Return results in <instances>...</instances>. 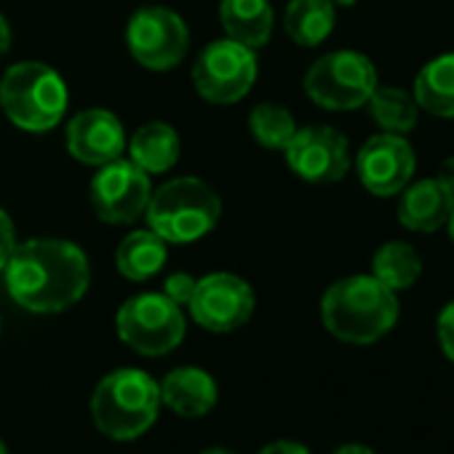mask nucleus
<instances>
[{"mask_svg":"<svg viewBox=\"0 0 454 454\" xmlns=\"http://www.w3.org/2000/svg\"><path fill=\"white\" fill-rule=\"evenodd\" d=\"M337 22V9L332 0H289L284 14V30L286 35L305 49L321 46Z\"/></svg>","mask_w":454,"mask_h":454,"instance_id":"nucleus-21","label":"nucleus"},{"mask_svg":"<svg viewBox=\"0 0 454 454\" xmlns=\"http://www.w3.org/2000/svg\"><path fill=\"white\" fill-rule=\"evenodd\" d=\"M0 454H9V451H6V446H4V441H0Z\"/></svg>","mask_w":454,"mask_h":454,"instance_id":"nucleus-35","label":"nucleus"},{"mask_svg":"<svg viewBox=\"0 0 454 454\" xmlns=\"http://www.w3.org/2000/svg\"><path fill=\"white\" fill-rule=\"evenodd\" d=\"M203 454H233V451H227V449H206Z\"/></svg>","mask_w":454,"mask_h":454,"instance_id":"nucleus-34","label":"nucleus"},{"mask_svg":"<svg viewBox=\"0 0 454 454\" xmlns=\"http://www.w3.org/2000/svg\"><path fill=\"white\" fill-rule=\"evenodd\" d=\"M435 337H438V345L443 350V356L454 364V300L438 313V321H435Z\"/></svg>","mask_w":454,"mask_h":454,"instance_id":"nucleus-25","label":"nucleus"},{"mask_svg":"<svg viewBox=\"0 0 454 454\" xmlns=\"http://www.w3.org/2000/svg\"><path fill=\"white\" fill-rule=\"evenodd\" d=\"M414 168L417 158L403 134H377L356 155L358 179L377 198L398 195L411 182Z\"/></svg>","mask_w":454,"mask_h":454,"instance_id":"nucleus-13","label":"nucleus"},{"mask_svg":"<svg viewBox=\"0 0 454 454\" xmlns=\"http://www.w3.org/2000/svg\"><path fill=\"white\" fill-rule=\"evenodd\" d=\"M260 454H310V449L302 446L300 441H273Z\"/></svg>","mask_w":454,"mask_h":454,"instance_id":"nucleus-28","label":"nucleus"},{"mask_svg":"<svg viewBox=\"0 0 454 454\" xmlns=\"http://www.w3.org/2000/svg\"><path fill=\"white\" fill-rule=\"evenodd\" d=\"M219 22L227 38L257 51L268 46L276 25V14L270 0H222Z\"/></svg>","mask_w":454,"mask_h":454,"instance_id":"nucleus-17","label":"nucleus"},{"mask_svg":"<svg viewBox=\"0 0 454 454\" xmlns=\"http://www.w3.org/2000/svg\"><path fill=\"white\" fill-rule=\"evenodd\" d=\"M14 249H17L14 222H12V216H9L4 208H0V273L6 270V265H9V260H12Z\"/></svg>","mask_w":454,"mask_h":454,"instance_id":"nucleus-27","label":"nucleus"},{"mask_svg":"<svg viewBox=\"0 0 454 454\" xmlns=\"http://www.w3.org/2000/svg\"><path fill=\"white\" fill-rule=\"evenodd\" d=\"M449 236H451V244H454V208H451V216H449Z\"/></svg>","mask_w":454,"mask_h":454,"instance_id":"nucleus-33","label":"nucleus"},{"mask_svg":"<svg viewBox=\"0 0 454 454\" xmlns=\"http://www.w3.org/2000/svg\"><path fill=\"white\" fill-rule=\"evenodd\" d=\"M438 179L454 192V158H449V160H443V166H441V174H438Z\"/></svg>","mask_w":454,"mask_h":454,"instance_id":"nucleus-30","label":"nucleus"},{"mask_svg":"<svg viewBox=\"0 0 454 454\" xmlns=\"http://www.w3.org/2000/svg\"><path fill=\"white\" fill-rule=\"evenodd\" d=\"M129 54L153 73H166L182 65L190 49L184 20L166 6H145L126 25Z\"/></svg>","mask_w":454,"mask_h":454,"instance_id":"nucleus-9","label":"nucleus"},{"mask_svg":"<svg viewBox=\"0 0 454 454\" xmlns=\"http://www.w3.org/2000/svg\"><path fill=\"white\" fill-rule=\"evenodd\" d=\"M166 257H168V244L147 227V231L129 233L118 244L115 268L126 281L142 284V281H150L153 276H158L163 270Z\"/></svg>","mask_w":454,"mask_h":454,"instance_id":"nucleus-19","label":"nucleus"},{"mask_svg":"<svg viewBox=\"0 0 454 454\" xmlns=\"http://www.w3.org/2000/svg\"><path fill=\"white\" fill-rule=\"evenodd\" d=\"M377 70L358 51H332L313 62L305 75V94L324 110H358L377 89Z\"/></svg>","mask_w":454,"mask_h":454,"instance_id":"nucleus-6","label":"nucleus"},{"mask_svg":"<svg viewBox=\"0 0 454 454\" xmlns=\"http://www.w3.org/2000/svg\"><path fill=\"white\" fill-rule=\"evenodd\" d=\"M454 192L438 179H419L401 190L398 222L411 233H435L451 216Z\"/></svg>","mask_w":454,"mask_h":454,"instance_id":"nucleus-15","label":"nucleus"},{"mask_svg":"<svg viewBox=\"0 0 454 454\" xmlns=\"http://www.w3.org/2000/svg\"><path fill=\"white\" fill-rule=\"evenodd\" d=\"M150 195V174L123 158L99 166L89 184L91 208L105 224H131L134 219L145 216Z\"/></svg>","mask_w":454,"mask_h":454,"instance_id":"nucleus-10","label":"nucleus"},{"mask_svg":"<svg viewBox=\"0 0 454 454\" xmlns=\"http://www.w3.org/2000/svg\"><path fill=\"white\" fill-rule=\"evenodd\" d=\"M126 150L129 160L137 163L145 174H166L179 160L182 142L174 126L153 121L134 131L131 142H126Z\"/></svg>","mask_w":454,"mask_h":454,"instance_id":"nucleus-18","label":"nucleus"},{"mask_svg":"<svg viewBox=\"0 0 454 454\" xmlns=\"http://www.w3.org/2000/svg\"><path fill=\"white\" fill-rule=\"evenodd\" d=\"M289 168L313 184L340 182L350 171V145L332 126L297 129L292 142L284 147Z\"/></svg>","mask_w":454,"mask_h":454,"instance_id":"nucleus-12","label":"nucleus"},{"mask_svg":"<svg viewBox=\"0 0 454 454\" xmlns=\"http://www.w3.org/2000/svg\"><path fill=\"white\" fill-rule=\"evenodd\" d=\"M372 276L382 281L395 294L411 289L422 276V260L417 249L406 241H387L377 249L372 260Z\"/></svg>","mask_w":454,"mask_h":454,"instance_id":"nucleus-22","label":"nucleus"},{"mask_svg":"<svg viewBox=\"0 0 454 454\" xmlns=\"http://www.w3.org/2000/svg\"><path fill=\"white\" fill-rule=\"evenodd\" d=\"M67 105V83L46 62L12 65L0 78V110L22 131L43 134L57 129Z\"/></svg>","mask_w":454,"mask_h":454,"instance_id":"nucleus-4","label":"nucleus"},{"mask_svg":"<svg viewBox=\"0 0 454 454\" xmlns=\"http://www.w3.org/2000/svg\"><path fill=\"white\" fill-rule=\"evenodd\" d=\"M369 113L374 123L387 134H406L417 126V102L411 94L393 89V86H377L369 97Z\"/></svg>","mask_w":454,"mask_h":454,"instance_id":"nucleus-23","label":"nucleus"},{"mask_svg":"<svg viewBox=\"0 0 454 454\" xmlns=\"http://www.w3.org/2000/svg\"><path fill=\"white\" fill-rule=\"evenodd\" d=\"M123 123L102 107L81 110L67 123V150L75 160L86 166H105L126 153Z\"/></svg>","mask_w":454,"mask_h":454,"instance_id":"nucleus-14","label":"nucleus"},{"mask_svg":"<svg viewBox=\"0 0 454 454\" xmlns=\"http://www.w3.org/2000/svg\"><path fill=\"white\" fill-rule=\"evenodd\" d=\"M160 387V403H166L179 417H203L216 403V382L208 372L195 366H182L166 374Z\"/></svg>","mask_w":454,"mask_h":454,"instance_id":"nucleus-16","label":"nucleus"},{"mask_svg":"<svg viewBox=\"0 0 454 454\" xmlns=\"http://www.w3.org/2000/svg\"><path fill=\"white\" fill-rule=\"evenodd\" d=\"M118 337L139 356H166L184 340V316L166 294H137L118 310Z\"/></svg>","mask_w":454,"mask_h":454,"instance_id":"nucleus-7","label":"nucleus"},{"mask_svg":"<svg viewBox=\"0 0 454 454\" xmlns=\"http://www.w3.org/2000/svg\"><path fill=\"white\" fill-rule=\"evenodd\" d=\"M401 316L393 289L374 276H348L334 281L321 300L326 332L348 345H372L382 340Z\"/></svg>","mask_w":454,"mask_h":454,"instance_id":"nucleus-2","label":"nucleus"},{"mask_svg":"<svg viewBox=\"0 0 454 454\" xmlns=\"http://www.w3.org/2000/svg\"><path fill=\"white\" fill-rule=\"evenodd\" d=\"M4 276L12 300L30 313H62L81 302L91 284L89 257L65 239L17 244Z\"/></svg>","mask_w":454,"mask_h":454,"instance_id":"nucleus-1","label":"nucleus"},{"mask_svg":"<svg viewBox=\"0 0 454 454\" xmlns=\"http://www.w3.org/2000/svg\"><path fill=\"white\" fill-rule=\"evenodd\" d=\"M249 131H252V137L262 147H268V150H284L292 142L294 131H297V121H294V115L284 105H278V102H262L249 115Z\"/></svg>","mask_w":454,"mask_h":454,"instance_id":"nucleus-24","label":"nucleus"},{"mask_svg":"<svg viewBox=\"0 0 454 454\" xmlns=\"http://www.w3.org/2000/svg\"><path fill=\"white\" fill-rule=\"evenodd\" d=\"M334 454H377V451L369 449V446H364V443H345V446H340Z\"/></svg>","mask_w":454,"mask_h":454,"instance_id":"nucleus-31","label":"nucleus"},{"mask_svg":"<svg viewBox=\"0 0 454 454\" xmlns=\"http://www.w3.org/2000/svg\"><path fill=\"white\" fill-rule=\"evenodd\" d=\"M222 216L216 190L198 176H176L160 184L145 208L153 233L166 244H195L208 236Z\"/></svg>","mask_w":454,"mask_h":454,"instance_id":"nucleus-3","label":"nucleus"},{"mask_svg":"<svg viewBox=\"0 0 454 454\" xmlns=\"http://www.w3.org/2000/svg\"><path fill=\"white\" fill-rule=\"evenodd\" d=\"M192 292H195V278H192L190 273H171V276L166 278V284H163V294H166L171 302H176L179 308L190 302Z\"/></svg>","mask_w":454,"mask_h":454,"instance_id":"nucleus-26","label":"nucleus"},{"mask_svg":"<svg viewBox=\"0 0 454 454\" xmlns=\"http://www.w3.org/2000/svg\"><path fill=\"white\" fill-rule=\"evenodd\" d=\"M414 102L435 118H454V54L430 59L414 78Z\"/></svg>","mask_w":454,"mask_h":454,"instance_id":"nucleus-20","label":"nucleus"},{"mask_svg":"<svg viewBox=\"0 0 454 454\" xmlns=\"http://www.w3.org/2000/svg\"><path fill=\"white\" fill-rule=\"evenodd\" d=\"M0 329H4V321H0Z\"/></svg>","mask_w":454,"mask_h":454,"instance_id":"nucleus-36","label":"nucleus"},{"mask_svg":"<svg viewBox=\"0 0 454 454\" xmlns=\"http://www.w3.org/2000/svg\"><path fill=\"white\" fill-rule=\"evenodd\" d=\"M332 6L334 9H350V6H356V0H332Z\"/></svg>","mask_w":454,"mask_h":454,"instance_id":"nucleus-32","label":"nucleus"},{"mask_svg":"<svg viewBox=\"0 0 454 454\" xmlns=\"http://www.w3.org/2000/svg\"><path fill=\"white\" fill-rule=\"evenodd\" d=\"M160 387L142 369H118L102 377L91 398L97 427L115 438L131 441L142 435L158 417Z\"/></svg>","mask_w":454,"mask_h":454,"instance_id":"nucleus-5","label":"nucleus"},{"mask_svg":"<svg viewBox=\"0 0 454 454\" xmlns=\"http://www.w3.org/2000/svg\"><path fill=\"white\" fill-rule=\"evenodd\" d=\"M257 54L231 38L208 43L192 65L195 91L214 105L241 102L257 81Z\"/></svg>","mask_w":454,"mask_h":454,"instance_id":"nucleus-8","label":"nucleus"},{"mask_svg":"<svg viewBox=\"0 0 454 454\" xmlns=\"http://www.w3.org/2000/svg\"><path fill=\"white\" fill-rule=\"evenodd\" d=\"M198 326L224 334L241 329L254 313L252 286L233 273H208L195 281V292L187 302Z\"/></svg>","mask_w":454,"mask_h":454,"instance_id":"nucleus-11","label":"nucleus"},{"mask_svg":"<svg viewBox=\"0 0 454 454\" xmlns=\"http://www.w3.org/2000/svg\"><path fill=\"white\" fill-rule=\"evenodd\" d=\"M9 46H12V27H9L6 17L0 14V57L9 51Z\"/></svg>","mask_w":454,"mask_h":454,"instance_id":"nucleus-29","label":"nucleus"}]
</instances>
